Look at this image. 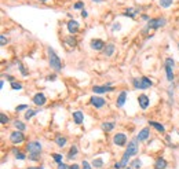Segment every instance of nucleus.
<instances>
[{
	"instance_id": "f257e3e1",
	"label": "nucleus",
	"mask_w": 179,
	"mask_h": 169,
	"mask_svg": "<svg viewBox=\"0 0 179 169\" xmlns=\"http://www.w3.org/2000/svg\"><path fill=\"white\" fill-rule=\"evenodd\" d=\"M47 52H48V62H50V66H51L57 73L61 72V70H62V62H61L59 57L55 54V51H54L51 47L47 48Z\"/></svg>"
},
{
	"instance_id": "f03ea898",
	"label": "nucleus",
	"mask_w": 179,
	"mask_h": 169,
	"mask_svg": "<svg viewBox=\"0 0 179 169\" xmlns=\"http://www.w3.org/2000/svg\"><path fill=\"white\" fill-rule=\"evenodd\" d=\"M174 59L172 58H167L165 59V74H167V79H168L169 83H172L174 81Z\"/></svg>"
},
{
	"instance_id": "7ed1b4c3",
	"label": "nucleus",
	"mask_w": 179,
	"mask_h": 169,
	"mask_svg": "<svg viewBox=\"0 0 179 169\" xmlns=\"http://www.w3.org/2000/svg\"><path fill=\"white\" fill-rule=\"evenodd\" d=\"M165 23H167L165 18H153L148 21V29H158L165 26Z\"/></svg>"
},
{
	"instance_id": "20e7f679",
	"label": "nucleus",
	"mask_w": 179,
	"mask_h": 169,
	"mask_svg": "<svg viewBox=\"0 0 179 169\" xmlns=\"http://www.w3.org/2000/svg\"><path fill=\"white\" fill-rule=\"evenodd\" d=\"M138 150H139V147H138V139H134V140H131V142L128 143V147H127L124 155H127V157L137 155V154H138Z\"/></svg>"
},
{
	"instance_id": "39448f33",
	"label": "nucleus",
	"mask_w": 179,
	"mask_h": 169,
	"mask_svg": "<svg viewBox=\"0 0 179 169\" xmlns=\"http://www.w3.org/2000/svg\"><path fill=\"white\" fill-rule=\"evenodd\" d=\"M26 150L29 151V154H40L42 153V143L37 142V140H33V142H29L26 146Z\"/></svg>"
},
{
	"instance_id": "423d86ee",
	"label": "nucleus",
	"mask_w": 179,
	"mask_h": 169,
	"mask_svg": "<svg viewBox=\"0 0 179 169\" xmlns=\"http://www.w3.org/2000/svg\"><path fill=\"white\" fill-rule=\"evenodd\" d=\"M24 139H25V136H24V133H22L21 131H15V132H12L10 135V140H11V143H14V144L22 143Z\"/></svg>"
},
{
	"instance_id": "0eeeda50",
	"label": "nucleus",
	"mask_w": 179,
	"mask_h": 169,
	"mask_svg": "<svg viewBox=\"0 0 179 169\" xmlns=\"http://www.w3.org/2000/svg\"><path fill=\"white\" fill-rule=\"evenodd\" d=\"M90 103L96 107V109H101V107H103L106 105V101L103 98H101V96H92L91 99H90Z\"/></svg>"
},
{
	"instance_id": "6e6552de",
	"label": "nucleus",
	"mask_w": 179,
	"mask_h": 169,
	"mask_svg": "<svg viewBox=\"0 0 179 169\" xmlns=\"http://www.w3.org/2000/svg\"><path fill=\"white\" fill-rule=\"evenodd\" d=\"M90 46H91V48L92 50H95V51H101V50H105V43L102 41L101 39H92L91 40V43H90Z\"/></svg>"
},
{
	"instance_id": "1a4fd4ad",
	"label": "nucleus",
	"mask_w": 179,
	"mask_h": 169,
	"mask_svg": "<svg viewBox=\"0 0 179 169\" xmlns=\"http://www.w3.org/2000/svg\"><path fill=\"white\" fill-rule=\"evenodd\" d=\"M46 102H47V98H46V95L43 92H39V94H36L33 96V103L37 106H44Z\"/></svg>"
},
{
	"instance_id": "9d476101",
	"label": "nucleus",
	"mask_w": 179,
	"mask_h": 169,
	"mask_svg": "<svg viewBox=\"0 0 179 169\" xmlns=\"http://www.w3.org/2000/svg\"><path fill=\"white\" fill-rule=\"evenodd\" d=\"M113 142L116 146H124L127 143V136L124 133H116L114 136H113Z\"/></svg>"
},
{
	"instance_id": "9b49d317",
	"label": "nucleus",
	"mask_w": 179,
	"mask_h": 169,
	"mask_svg": "<svg viewBox=\"0 0 179 169\" xmlns=\"http://www.w3.org/2000/svg\"><path fill=\"white\" fill-rule=\"evenodd\" d=\"M113 91V87H109V85H95L92 88V92L95 94H105V92H112Z\"/></svg>"
},
{
	"instance_id": "f8f14e48",
	"label": "nucleus",
	"mask_w": 179,
	"mask_h": 169,
	"mask_svg": "<svg viewBox=\"0 0 179 169\" xmlns=\"http://www.w3.org/2000/svg\"><path fill=\"white\" fill-rule=\"evenodd\" d=\"M138 103H139V106H141V109H143V110H146L149 107V103H150V101H149V98L146 95H139L138 96Z\"/></svg>"
},
{
	"instance_id": "ddd939ff",
	"label": "nucleus",
	"mask_w": 179,
	"mask_h": 169,
	"mask_svg": "<svg viewBox=\"0 0 179 169\" xmlns=\"http://www.w3.org/2000/svg\"><path fill=\"white\" fill-rule=\"evenodd\" d=\"M68 30H69V33L76 34V33L79 32V22L74 21V19H70L68 22Z\"/></svg>"
},
{
	"instance_id": "4468645a",
	"label": "nucleus",
	"mask_w": 179,
	"mask_h": 169,
	"mask_svg": "<svg viewBox=\"0 0 179 169\" xmlns=\"http://www.w3.org/2000/svg\"><path fill=\"white\" fill-rule=\"evenodd\" d=\"M149 136H150V131H149V128H143L142 131L138 133L137 139L139 140V142H143V140H146Z\"/></svg>"
},
{
	"instance_id": "2eb2a0df",
	"label": "nucleus",
	"mask_w": 179,
	"mask_h": 169,
	"mask_svg": "<svg viewBox=\"0 0 179 169\" xmlns=\"http://www.w3.org/2000/svg\"><path fill=\"white\" fill-rule=\"evenodd\" d=\"M153 85V83L150 81V79H148V77H141V90H146V88H150Z\"/></svg>"
},
{
	"instance_id": "dca6fc26",
	"label": "nucleus",
	"mask_w": 179,
	"mask_h": 169,
	"mask_svg": "<svg viewBox=\"0 0 179 169\" xmlns=\"http://www.w3.org/2000/svg\"><path fill=\"white\" fill-rule=\"evenodd\" d=\"M73 120L77 125H80L81 122L84 121V114L81 111H73Z\"/></svg>"
},
{
	"instance_id": "f3484780",
	"label": "nucleus",
	"mask_w": 179,
	"mask_h": 169,
	"mask_svg": "<svg viewBox=\"0 0 179 169\" xmlns=\"http://www.w3.org/2000/svg\"><path fill=\"white\" fill-rule=\"evenodd\" d=\"M126 99H127V92L126 91H123L120 95H119V98H117V102H116L117 107H123L124 103H126Z\"/></svg>"
},
{
	"instance_id": "a211bd4d",
	"label": "nucleus",
	"mask_w": 179,
	"mask_h": 169,
	"mask_svg": "<svg viewBox=\"0 0 179 169\" xmlns=\"http://www.w3.org/2000/svg\"><path fill=\"white\" fill-rule=\"evenodd\" d=\"M167 168V161L164 158H157V161H156V164H154V169H165Z\"/></svg>"
},
{
	"instance_id": "6ab92c4d",
	"label": "nucleus",
	"mask_w": 179,
	"mask_h": 169,
	"mask_svg": "<svg viewBox=\"0 0 179 169\" xmlns=\"http://www.w3.org/2000/svg\"><path fill=\"white\" fill-rule=\"evenodd\" d=\"M149 125L150 127H153L154 129H157L158 132H161L163 133L164 131H165V128H164V125H161L160 122H156V121H149Z\"/></svg>"
},
{
	"instance_id": "aec40b11",
	"label": "nucleus",
	"mask_w": 179,
	"mask_h": 169,
	"mask_svg": "<svg viewBox=\"0 0 179 169\" xmlns=\"http://www.w3.org/2000/svg\"><path fill=\"white\" fill-rule=\"evenodd\" d=\"M103 52H105L106 57H112V55H113V52H114V44H106Z\"/></svg>"
},
{
	"instance_id": "412c9836",
	"label": "nucleus",
	"mask_w": 179,
	"mask_h": 169,
	"mask_svg": "<svg viewBox=\"0 0 179 169\" xmlns=\"http://www.w3.org/2000/svg\"><path fill=\"white\" fill-rule=\"evenodd\" d=\"M55 143L58 144L59 147H63L66 144V137L62 136V135H58V136H55Z\"/></svg>"
},
{
	"instance_id": "4be33fe9",
	"label": "nucleus",
	"mask_w": 179,
	"mask_h": 169,
	"mask_svg": "<svg viewBox=\"0 0 179 169\" xmlns=\"http://www.w3.org/2000/svg\"><path fill=\"white\" fill-rule=\"evenodd\" d=\"M114 127H116V122H103L102 124V128L105 129L106 132H109V131H112V129H114Z\"/></svg>"
},
{
	"instance_id": "5701e85b",
	"label": "nucleus",
	"mask_w": 179,
	"mask_h": 169,
	"mask_svg": "<svg viewBox=\"0 0 179 169\" xmlns=\"http://www.w3.org/2000/svg\"><path fill=\"white\" fill-rule=\"evenodd\" d=\"M138 14V10L137 8H128V10L124 12V17H130V18H135Z\"/></svg>"
},
{
	"instance_id": "b1692460",
	"label": "nucleus",
	"mask_w": 179,
	"mask_h": 169,
	"mask_svg": "<svg viewBox=\"0 0 179 169\" xmlns=\"http://www.w3.org/2000/svg\"><path fill=\"white\" fill-rule=\"evenodd\" d=\"M14 127L17 128V131H21V132L26 129L25 124H24V122H21V121H18V120H17V121H14Z\"/></svg>"
},
{
	"instance_id": "393cba45",
	"label": "nucleus",
	"mask_w": 179,
	"mask_h": 169,
	"mask_svg": "<svg viewBox=\"0 0 179 169\" xmlns=\"http://www.w3.org/2000/svg\"><path fill=\"white\" fill-rule=\"evenodd\" d=\"M172 3H174V0H160V6L163 8H169L172 6Z\"/></svg>"
},
{
	"instance_id": "a878e982",
	"label": "nucleus",
	"mask_w": 179,
	"mask_h": 169,
	"mask_svg": "<svg viewBox=\"0 0 179 169\" xmlns=\"http://www.w3.org/2000/svg\"><path fill=\"white\" fill-rule=\"evenodd\" d=\"M76 154H77V147H76V146H72V148L69 150V153H68V158L73 159V157Z\"/></svg>"
},
{
	"instance_id": "bb28decb",
	"label": "nucleus",
	"mask_w": 179,
	"mask_h": 169,
	"mask_svg": "<svg viewBox=\"0 0 179 169\" xmlns=\"http://www.w3.org/2000/svg\"><path fill=\"white\" fill-rule=\"evenodd\" d=\"M35 114H37V111L36 110H32V109H28L26 110V113H25V118L26 120H31L32 117L35 116Z\"/></svg>"
},
{
	"instance_id": "cd10ccee",
	"label": "nucleus",
	"mask_w": 179,
	"mask_h": 169,
	"mask_svg": "<svg viewBox=\"0 0 179 169\" xmlns=\"http://www.w3.org/2000/svg\"><path fill=\"white\" fill-rule=\"evenodd\" d=\"M92 166H95V168H102V166H103V161L101 158H95L94 161H92Z\"/></svg>"
},
{
	"instance_id": "c85d7f7f",
	"label": "nucleus",
	"mask_w": 179,
	"mask_h": 169,
	"mask_svg": "<svg viewBox=\"0 0 179 169\" xmlns=\"http://www.w3.org/2000/svg\"><path fill=\"white\" fill-rule=\"evenodd\" d=\"M74 10H84V1H76L73 4Z\"/></svg>"
},
{
	"instance_id": "c756f323",
	"label": "nucleus",
	"mask_w": 179,
	"mask_h": 169,
	"mask_svg": "<svg viewBox=\"0 0 179 169\" xmlns=\"http://www.w3.org/2000/svg\"><path fill=\"white\" fill-rule=\"evenodd\" d=\"M11 88H12V90H22V84L17 83V81H12V83H11Z\"/></svg>"
},
{
	"instance_id": "7c9ffc66",
	"label": "nucleus",
	"mask_w": 179,
	"mask_h": 169,
	"mask_svg": "<svg viewBox=\"0 0 179 169\" xmlns=\"http://www.w3.org/2000/svg\"><path fill=\"white\" fill-rule=\"evenodd\" d=\"M53 158H54V161L58 162V164L62 162V155H61V154H53Z\"/></svg>"
},
{
	"instance_id": "2f4dec72",
	"label": "nucleus",
	"mask_w": 179,
	"mask_h": 169,
	"mask_svg": "<svg viewBox=\"0 0 179 169\" xmlns=\"http://www.w3.org/2000/svg\"><path fill=\"white\" fill-rule=\"evenodd\" d=\"M18 68H19V70H21V74H22V76H25V77H26V76H28V72H26V69L24 68V65H22V63H18Z\"/></svg>"
},
{
	"instance_id": "473e14b6",
	"label": "nucleus",
	"mask_w": 179,
	"mask_h": 169,
	"mask_svg": "<svg viewBox=\"0 0 179 169\" xmlns=\"http://www.w3.org/2000/svg\"><path fill=\"white\" fill-rule=\"evenodd\" d=\"M141 161H139V159H135V161H134V162H132V169H139L141 168Z\"/></svg>"
},
{
	"instance_id": "72a5a7b5",
	"label": "nucleus",
	"mask_w": 179,
	"mask_h": 169,
	"mask_svg": "<svg viewBox=\"0 0 179 169\" xmlns=\"http://www.w3.org/2000/svg\"><path fill=\"white\" fill-rule=\"evenodd\" d=\"M0 122H1V124H7V122H8V117H6V114L1 113V114H0Z\"/></svg>"
},
{
	"instance_id": "f704fd0d",
	"label": "nucleus",
	"mask_w": 179,
	"mask_h": 169,
	"mask_svg": "<svg viewBox=\"0 0 179 169\" xmlns=\"http://www.w3.org/2000/svg\"><path fill=\"white\" fill-rule=\"evenodd\" d=\"M66 43H68L69 46H72V47H74V46H76V40H74V39H72V37H68V39H66Z\"/></svg>"
},
{
	"instance_id": "c9c22d12",
	"label": "nucleus",
	"mask_w": 179,
	"mask_h": 169,
	"mask_svg": "<svg viewBox=\"0 0 179 169\" xmlns=\"http://www.w3.org/2000/svg\"><path fill=\"white\" fill-rule=\"evenodd\" d=\"M39 157H40V154H29V159H32V161H39Z\"/></svg>"
},
{
	"instance_id": "e433bc0d",
	"label": "nucleus",
	"mask_w": 179,
	"mask_h": 169,
	"mask_svg": "<svg viewBox=\"0 0 179 169\" xmlns=\"http://www.w3.org/2000/svg\"><path fill=\"white\" fill-rule=\"evenodd\" d=\"M15 157H17V159H21V161H22V159H25V158H26V155H25L24 153H19V151H18V153L15 154Z\"/></svg>"
},
{
	"instance_id": "4c0bfd02",
	"label": "nucleus",
	"mask_w": 179,
	"mask_h": 169,
	"mask_svg": "<svg viewBox=\"0 0 179 169\" xmlns=\"http://www.w3.org/2000/svg\"><path fill=\"white\" fill-rule=\"evenodd\" d=\"M120 29H121V25L119 23V22H117V23H114V25H113V28H112V30H113V32H114V30H120Z\"/></svg>"
},
{
	"instance_id": "58836bf2",
	"label": "nucleus",
	"mask_w": 179,
	"mask_h": 169,
	"mask_svg": "<svg viewBox=\"0 0 179 169\" xmlns=\"http://www.w3.org/2000/svg\"><path fill=\"white\" fill-rule=\"evenodd\" d=\"M81 166H83V169H91V165H90L88 162H87V161H83Z\"/></svg>"
},
{
	"instance_id": "ea45409f",
	"label": "nucleus",
	"mask_w": 179,
	"mask_h": 169,
	"mask_svg": "<svg viewBox=\"0 0 179 169\" xmlns=\"http://www.w3.org/2000/svg\"><path fill=\"white\" fill-rule=\"evenodd\" d=\"M25 109H28V106H26V105H21V106H18L15 110H17V111H22V110H25Z\"/></svg>"
},
{
	"instance_id": "a19ab883",
	"label": "nucleus",
	"mask_w": 179,
	"mask_h": 169,
	"mask_svg": "<svg viewBox=\"0 0 179 169\" xmlns=\"http://www.w3.org/2000/svg\"><path fill=\"white\" fill-rule=\"evenodd\" d=\"M7 41H8V39H6V36H1V37H0V43H1V46H4Z\"/></svg>"
},
{
	"instance_id": "79ce46f5",
	"label": "nucleus",
	"mask_w": 179,
	"mask_h": 169,
	"mask_svg": "<svg viewBox=\"0 0 179 169\" xmlns=\"http://www.w3.org/2000/svg\"><path fill=\"white\" fill-rule=\"evenodd\" d=\"M58 169H69V166H68L66 164L61 162V164H58Z\"/></svg>"
},
{
	"instance_id": "37998d69",
	"label": "nucleus",
	"mask_w": 179,
	"mask_h": 169,
	"mask_svg": "<svg viewBox=\"0 0 179 169\" xmlns=\"http://www.w3.org/2000/svg\"><path fill=\"white\" fill-rule=\"evenodd\" d=\"M81 17H83V18H87V17H88V14H87L85 10H81Z\"/></svg>"
},
{
	"instance_id": "c03bdc74",
	"label": "nucleus",
	"mask_w": 179,
	"mask_h": 169,
	"mask_svg": "<svg viewBox=\"0 0 179 169\" xmlns=\"http://www.w3.org/2000/svg\"><path fill=\"white\" fill-rule=\"evenodd\" d=\"M121 168H123V166H121L120 162H116V164H114V169H121Z\"/></svg>"
},
{
	"instance_id": "a18cd8bd",
	"label": "nucleus",
	"mask_w": 179,
	"mask_h": 169,
	"mask_svg": "<svg viewBox=\"0 0 179 169\" xmlns=\"http://www.w3.org/2000/svg\"><path fill=\"white\" fill-rule=\"evenodd\" d=\"M69 169H80V168H79V165L77 164H73L72 166H69Z\"/></svg>"
},
{
	"instance_id": "49530a36",
	"label": "nucleus",
	"mask_w": 179,
	"mask_h": 169,
	"mask_svg": "<svg viewBox=\"0 0 179 169\" xmlns=\"http://www.w3.org/2000/svg\"><path fill=\"white\" fill-rule=\"evenodd\" d=\"M92 1H95V3H101L102 0H92Z\"/></svg>"
},
{
	"instance_id": "de8ad7c7",
	"label": "nucleus",
	"mask_w": 179,
	"mask_h": 169,
	"mask_svg": "<svg viewBox=\"0 0 179 169\" xmlns=\"http://www.w3.org/2000/svg\"><path fill=\"white\" fill-rule=\"evenodd\" d=\"M28 169H43V168H35V166H32V168H28Z\"/></svg>"
},
{
	"instance_id": "09e8293b",
	"label": "nucleus",
	"mask_w": 179,
	"mask_h": 169,
	"mask_svg": "<svg viewBox=\"0 0 179 169\" xmlns=\"http://www.w3.org/2000/svg\"><path fill=\"white\" fill-rule=\"evenodd\" d=\"M40 1H47V0H40Z\"/></svg>"
},
{
	"instance_id": "8fccbe9b",
	"label": "nucleus",
	"mask_w": 179,
	"mask_h": 169,
	"mask_svg": "<svg viewBox=\"0 0 179 169\" xmlns=\"http://www.w3.org/2000/svg\"><path fill=\"white\" fill-rule=\"evenodd\" d=\"M178 48H179V43H178Z\"/></svg>"
}]
</instances>
